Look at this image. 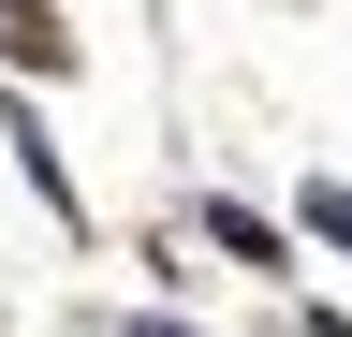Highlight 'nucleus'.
Returning a JSON list of instances; mask_svg holds the SVG:
<instances>
[{
    "mask_svg": "<svg viewBox=\"0 0 352 337\" xmlns=\"http://www.w3.org/2000/svg\"><path fill=\"white\" fill-rule=\"evenodd\" d=\"M206 235L235 249V264H279V220H250V205H206Z\"/></svg>",
    "mask_w": 352,
    "mask_h": 337,
    "instance_id": "obj_1",
    "label": "nucleus"
},
{
    "mask_svg": "<svg viewBox=\"0 0 352 337\" xmlns=\"http://www.w3.org/2000/svg\"><path fill=\"white\" fill-rule=\"evenodd\" d=\"M308 235H323V249H352V176H323V191H308Z\"/></svg>",
    "mask_w": 352,
    "mask_h": 337,
    "instance_id": "obj_2",
    "label": "nucleus"
},
{
    "mask_svg": "<svg viewBox=\"0 0 352 337\" xmlns=\"http://www.w3.org/2000/svg\"><path fill=\"white\" fill-rule=\"evenodd\" d=\"M118 337H191V323H118Z\"/></svg>",
    "mask_w": 352,
    "mask_h": 337,
    "instance_id": "obj_3",
    "label": "nucleus"
},
{
    "mask_svg": "<svg viewBox=\"0 0 352 337\" xmlns=\"http://www.w3.org/2000/svg\"><path fill=\"white\" fill-rule=\"evenodd\" d=\"M308 337H352V323H308Z\"/></svg>",
    "mask_w": 352,
    "mask_h": 337,
    "instance_id": "obj_4",
    "label": "nucleus"
}]
</instances>
